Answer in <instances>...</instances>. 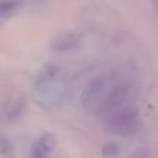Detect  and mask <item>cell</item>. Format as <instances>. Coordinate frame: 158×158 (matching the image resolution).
Masks as SVG:
<instances>
[{
	"label": "cell",
	"instance_id": "3",
	"mask_svg": "<svg viewBox=\"0 0 158 158\" xmlns=\"http://www.w3.org/2000/svg\"><path fill=\"white\" fill-rule=\"evenodd\" d=\"M56 146V137L52 133L42 135L31 147L30 158H47Z\"/></svg>",
	"mask_w": 158,
	"mask_h": 158
},
{
	"label": "cell",
	"instance_id": "4",
	"mask_svg": "<svg viewBox=\"0 0 158 158\" xmlns=\"http://www.w3.org/2000/svg\"><path fill=\"white\" fill-rule=\"evenodd\" d=\"M21 4L17 1H0V23L19 11Z\"/></svg>",
	"mask_w": 158,
	"mask_h": 158
},
{
	"label": "cell",
	"instance_id": "1",
	"mask_svg": "<svg viewBox=\"0 0 158 158\" xmlns=\"http://www.w3.org/2000/svg\"><path fill=\"white\" fill-rule=\"evenodd\" d=\"M109 126L117 135H130L139 126V114L131 104H122L107 112Z\"/></svg>",
	"mask_w": 158,
	"mask_h": 158
},
{
	"label": "cell",
	"instance_id": "2",
	"mask_svg": "<svg viewBox=\"0 0 158 158\" xmlns=\"http://www.w3.org/2000/svg\"><path fill=\"white\" fill-rule=\"evenodd\" d=\"M36 93L38 101L46 107H54L60 102L64 94V85L59 79L57 70L49 69L43 73L38 80Z\"/></svg>",
	"mask_w": 158,
	"mask_h": 158
},
{
	"label": "cell",
	"instance_id": "5",
	"mask_svg": "<svg viewBox=\"0 0 158 158\" xmlns=\"http://www.w3.org/2000/svg\"><path fill=\"white\" fill-rule=\"evenodd\" d=\"M75 42H77V37H75L74 35H72V33H65V35H63L62 37H59V38L57 40L56 47L59 48V49H62V51H64V49L72 48V47L75 44Z\"/></svg>",
	"mask_w": 158,
	"mask_h": 158
}]
</instances>
